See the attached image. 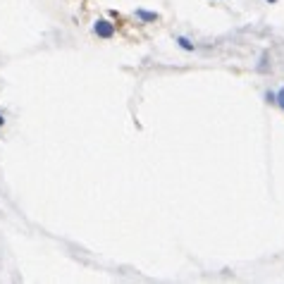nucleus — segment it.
<instances>
[{"label": "nucleus", "instance_id": "obj_1", "mask_svg": "<svg viewBox=\"0 0 284 284\" xmlns=\"http://www.w3.org/2000/svg\"><path fill=\"white\" fill-rule=\"evenodd\" d=\"M93 33L98 38H112L115 36V24L110 22V19H98V22L93 24Z\"/></svg>", "mask_w": 284, "mask_h": 284}, {"label": "nucleus", "instance_id": "obj_2", "mask_svg": "<svg viewBox=\"0 0 284 284\" xmlns=\"http://www.w3.org/2000/svg\"><path fill=\"white\" fill-rule=\"evenodd\" d=\"M134 14H136V19H141V22H158V19H160V14H158V12H148V10H143V7H136V12H134Z\"/></svg>", "mask_w": 284, "mask_h": 284}, {"label": "nucleus", "instance_id": "obj_3", "mask_svg": "<svg viewBox=\"0 0 284 284\" xmlns=\"http://www.w3.org/2000/svg\"><path fill=\"white\" fill-rule=\"evenodd\" d=\"M175 41L182 50H186V53H194V50H196V43H191V38H186V36H177Z\"/></svg>", "mask_w": 284, "mask_h": 284}, {"label": "nucleus", "instance_id": "obj_4", "mask_svg": "<svg viewBox=\"0 0 284 284\" xmlns=\"http://www.w3.org/2000/svg\"><path fill=\"white\" fill-rule=\"evenodd\" d=\"M275 105H280V108L284 110V86L280 88L277 93H275Z\"/></svg>", "mask_w": 284, "mask_h": 284}, {"label": "nucleus", "instance_id": "obj_5", "mask_svg": "<svg viewBox=\"0 0 284 284\" xmlns=\"http://www.w3.org/2000/svg\"><path fill=\"white\" fill-rule=\"evenodd\" d=\"M265 100H268L270 105H275V93L273 91H265Z\"/></svg>", "mask_w": 284, "mask_h": 284}, {"label": "nucleus", "instance_id": "obj_6", "mask_svg": "<svg viewBox=\"0 0 284 284\" xmlns=\"http://www.w3.org/2000/svg\"><path fill=\"white\" fill-rule=\"evenodd\" d=\"M0 127H5V115L0 112Z\"/></svg>", "mask_w": 284, "mask_h": 284}, {"label": "nucleus", "instance_id": "obj_7", "mask_svg": "<svg viewBox=\"0 0 284 284\" xmlns=\"http://www.w3.org/2000/svg\"><path fill=\"white\" fill-rule=\"evenodd\" d=\"M265 2H280V0H265Z\"/></svg>", "mask_w": 284, "mask_h": 284}]
</instances>
